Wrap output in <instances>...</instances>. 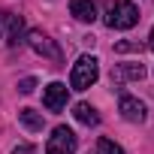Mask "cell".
Segmentation results:
<instances>
[{
  "label": "cell",
  "mask_w": 154,
  "mask_h": 154,
  "mask_svg": "<svg viewBox=\"0 0 154 154\" xmlns=\"http://www.w3.org/2000/svg\"><path fill=\"white\" fill-rule=\"evenodd\" d=\"M97 79H100V60H97L94 54H82L79 60L72 63V72H69V88L85 91V88H91Z\"/></svg>",
  "instance_id": "cell-1"
},
{
  "label": "cell",
  "mask_w": 154,
  "mask_h": 154,
  "mask_svg": "<svg viewBox=\"0 0 154 154\" xmlns=\"http://www.w3.org/2000/svg\"><path fill=\"white\" fill-rule=\"evenodd\" d=\"M139 21V9L133 0H115L109 6V15H106V24L112 30H130L133 24Z\"/></svg>",
  "instance_id": "cell-2"
},
{
  "label": "cell",
  "mask_w": 154,
  "mask_h": 154,
  "mask_svg": "<svg viewBox=\"0 0 154 154\" xmlns=\"http://www.w3.org/2000/svg\"><path fill=\"white\" fill-rule=\"evenodd\" d=\"M75 148H79V139H75V133L69 127H54L48 142H45V154H75Z\"/></svg>",
  "instance_id": "cell-3"
},
{
  "label": "cell",
  "mask_w": 154,
  "mask_h": 154,
  "mask_svg": "<svg viewBox=\"0 0 154 154\" xmlns=\"http://www.w3.org/2000/svg\"><path fill=\"white\" fill-rule=\"evenodd\" d=\"M27 45H30L36 54L48 57V60H60V48H57V45L51 42V36L42 33V30H30V33H27Z\"/></svg>",
  "instance_id": "cell-4"
},
{
  "label": "cell",
  "mask_w": 154,
  "mask_h": 154,
  "mask_svg": "<svg viewBox=\"0 0 154 154\" xmlns=\"http://www.w3.org/2000/svg\"><path fill=\"white\" fill-rule=\"evenodd\" d=\"M66 97H69V88H66L63 82H51V85L42 91V103H45L48 112H60V109L66 106Z\"/></svg>",
  "instance_id": "cell-5"
},
{
  "label": "cell",
  "mask_w": 154,
  "mask_h": 154,
  "mask_svg": "<svg viewBox=\"0 0 154 154\" xmlns=\"http://www.w3.org/2000/svg\"><path fill=\"white\" fill-rule=\"evenodd\" d=\"M118 112H121V118L130 121V124H142V121H145V103H139L136 97H121Z\"/></svg>",
  "instance_id": "cell-6"
},
{
  "label": "cell",
  "mask_w": 154,
  "mask_h": 154,
  "mask_svg": "<svg viewBox=\"0 0 154 154\" xmlns=\"http://www.w3.org/2000/svg\"><path fill=\"white\" fill-rule=\"evenodd\" d=\"M3 24H6V39L9 45H21L24 42V21L15 12H3Z\"/></svg>",
  "instance_id": "cell-7"
},
{
  "label": "cell",
  "mask_w": 154,
  "mask_h": 154,
  "mask_svg": "<svg viewBox=\"0 0 154 154\" xmlns=\"http://www.w3.org/2000/svg\"><path fill=\"white\" fill-rule=\"evenodd\" d=\"M69 12H72V18H79L85 24H91L97 18V6L91 3V0H69Z\"/></svg>",
  "instance_id": "cell-8"
},
{
  "label": "cell",
  "mask_w": 154,
  "mask_h": 154,
  "mask_svg": "<svg viewBox=\"0 0 154 154\" xmlns=\"http://www.w3.org/2000/svg\"><path fill=\"white\" fill-rule=\"evenodd\" d=\"M72 115H75L79 124H88V127H97L100 124V115H97V109L91 103H75L72 106Z\"/></svg>",
  "instance_id": "cell-9"
},
{
  "label": "cell",
  "mask_w": 154,
  "mask_h": 154,
  "mask_svg": "<svg viewBox=\"0 0 154 154\" xmlns=\"http://www.w3.org/2000/svg\"><path fill=\"white\" fill-rule=\"evenodd\" d=\"M142 75H145L142 63H124V66L112 69V79H115V82H121V79H142Z\"/></svg>",
  "instance_id": "cell-10"
},
{
  "label": "cell",
  "mask_w": 154,
  "mask_h": 154,
  "mask_svg": "<svg viewBox=\"0 0 154 154\" xmlns=\"http://www.w3.org/2000/svg\"><path fill=\"white\" fill-rule=\"evenodd\" d=\"M18 121H21L27 130H33V133H36V130H42V124H45V121H42V115H39V112H33V109H18Z\"/></svg>",
  "instance_id": "cell-11"
},
{
  "label": "cell",
  "mask_w": 154,
  "mask_h": 154,
  "mask_svg": "<svg viewBox=\"0 0 154 154\" xmlns=\"http://www.w3.org/2000/svg\"><path fill=\"white\" fill-rule=\"evenodd\" d=\"M97 154H124V148L118 145V142H112V139H97Z\"/></svg>",
  "instance_id": "cell-12"
},
{
  "label": "cell",
  "mask_w": 154,
  "mask_h": 154,
  "mask_svg": "<svg viewBox=\"0 0 154 154\" xmlns=\"http://www.w3.org/2000/svg\"><path fill=\"white\" fill-rule=\"evenodd\" d=\"M33 88H36V79H33V75H27V79L18 82V91H21V94H30Z\"/></svg>",
  "instance_id": "cell-13"
},
{
  "label": "cell",
  "mask_w": 154,
  "mask_h": 154,
  "mask_svg": "<svg viewBox=\"0 0 154 154\" xmlns=\"http://www.w3.org/2000/svg\"><path fill=\"white\" fill-rule=\"evenodd\" d=\"M12 154H36V148H33V145H15Z\"/></svg>",
  "instance_id": "cell-14"
},
{
  "label": "cell",
  "mask_w": 154,
  "mask_h": 154,
  "mask_svg": "<svg viewBox=\"0 0 154 154\" xmlns=\"http://www.w3.org/2000/svg\"><path fill=\"white\" fill-rule=\"evenodd\" d=\"M148 45H151V51H154V27H151V33H148Z\"/></svg>",
  "instance_id": "cell-15"
}]
</instances>
